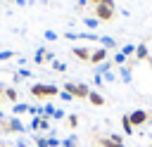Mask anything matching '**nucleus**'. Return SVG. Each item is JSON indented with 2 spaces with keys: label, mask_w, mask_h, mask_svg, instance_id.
Segmentation results:
<instances>
[{
  "label": "nucleus",
  "mask_w": 152,
  "mask_h": 147,
  "mask_svg": "<svg viewBox=\"0 0 152 147\" xmlns=\"http://www.w3.org/2000/svg\"><path fill=\"white\" fill-rule=\"evenodd\" d=\"M62 88H57L55 83H31L28 92L36 97V100H45V97H57Z\"/></svg>",
  "instance_id": "obj_1"
},
{
  "label": "nucleus",
  "mask_w": 152,
  "mask_h": 147,
  "mask_svg": "<svg viewBox=\"0 0 152 147\" xmlns=\"http://www.w3.org/2000/svg\"><path fill=\"white\" fill-rule=\"evenodd\" d=\"M93 17L95 19H100V21H112L114 17H116V7L114 5H104V2H100V5H95L93 7Z\"/></svg>",
  "instance_id": "obj_2"
},
{
  "label": "nucleus",
  "mask_w": 152,
  "mask_h": 147,
  "mask_svg": "<svg viewBox=\"0 0 152 147\" xmlns=\"http://www.w3.org/2000/svg\"><path fill=\"white\" fill-rule=\"evenodd\" d=\"M128 119H131L133 128H142V126H147L152 121V114L147 109H133V111H128Z\"/></svg>",
  "instance_id": "obj_3"
},
{
  "label": "nucleus",
  "mask_w": 152,
  "mask_h": 147,
  "mask_svg": "<svg viewBox=\"0 0 152 147\" xmlns=\"http://www.w3.org/2000/svg\"><path fill=\"white\" fill-rule=\"evenodd\" d=\"M50 128H52V123H50L48 116H33L31 123H28V130L31 133H48Z\"/></svg>",
  "instance_id": "obj_4"
},
{
  "label": "nucleus",
  "mask_w": 152,
  "mask_h": 147,
  "mask_svg": "<svg viewBox=\"0 0 152 147\" xmlns=\"http://www.w3.org/2000/svg\"><path fill=\"white\" fill-rule=\"evenodd\" d=\"M97 145H100V147H126L121 133H112V135H107V138H97Z\"/></svg>",
  "instance_id": "obj_5"
},
{
  "label": "nucleus",
  "mask_w": 152,
  "mask_h": 147,
  "mask_svg": "<svg viewBox=\"0 0 152 147\" xmlns=\"http://www.w3.org/2000/svg\"><path fill=\"white\" fill-rule=\"evenodd\" d=\"M109 59V50L107 47H95L93 52H90V64H102V62H107Z\"/></svg>",
  "instance_id": "obj_6"
},
{
  "label": "nucleus",
  "mask_w": 152,
  "mask_h": 147,
  "mask_svg": "<svg viewBox=\"0 0 152 147\" xmlns=\"http://www.w3.org/2000/svg\"><path fill=\"white\" fill-rule=\"evenodd\" d=\"M90 47L88 45H76V47H71V55L76 57V59H81V62H90Z\"/></svg>",
  "instance_id": "obj_7"
},
{
  "label": "nucleus",
  "mask_w": 152,
  "mask_h": 147,
  "mask_svg": "<svg viewBox=\"0 0 152 147\" xmlns=\"http://www.w3.org/2000/svg\"><path fill=\"white\" fill-rule=\"evenodd\" d=\"M133 64H135V59H128L124 66H119V78H121L124 83H131V78H133V76H131V69H133Z\"/></svg>",
  "instance_id": "obj_8"
},
{
  "label": "nucleus",
  "mask_w": 152,
  "mask_h": 147,
  "mask_svg": "<svg viewBox=\"0 0 152 147\" xmlns=\"http://www.w3.org/2000/svg\"><path fill=\"white\" fill-rule=\"evenodd\" d=\"M133 59H135V62H145V59H150L147 43H138V45H135V55H133Z\"/></svg>",
  "instance_id": "obj_9"
},
{
  "label": "nucleus",
  "mask_w": 152,
  "mask_h": 147,
  "mask_svg": "<svg viewBox=\"0 0 152 147\" xmlns=\"http://www.w3.org/2000/svg\"><path fill=\"white\" fill-rule=\"evenodd\" d=\"M2 97H5L7 102H12V104H17V102H19V92H17V88H14V85H5Z\"/></svg>",
  "instance_id": "obj_10"
},
{
  "label": "nucleus",
  "mask_w": 152,
  "mask_h": 147,
  "mask_svg": "<svg viewBox=\"0 0 152 147\" xmlns=\"http://www.w3.org/2000/svg\"><path fill=\"white\" fill-rule=\"evenodd\" d=\"M90 85L88 83H76V100H88V95H90Z\"/></svg>",
  "instance_id": "obj_11"
},
{
  "label": "nucleus",
  "mask_w": 152,
  "mask_h": 147,
  "mask_svg": "<svg viewBox=\"0 0 152 147\" xmlns=\"http://www.w3.org/2000/svg\"><path fill=\"white\" fill-rule=\"evenodd\" d=\"M88 102H90L93 107H102V104H104V95H102L100 90H90V95H88Z\"/></svg>",
  "instance_id": "obj_12"
},
{
  "label": "nucleus",
  "mask_w": 152,
  "mask_h": 147,
  "mask_svg": "<svg viewBox=\"0 0 152 147\" xmlns=\"http://www.w3.org/2000/svg\"><path fill=\"white\" fill-rule=\"evenodd\" d=\"M76 40H88V43H100V36H97V33H93V31H83V33H78V31H76Z\"/></svg>",
  "instance_id": "obj_13"
},
{
  "label": "nucleus",
  "mask_w": 152,
  "mask_h": 147,
  "mask_svg": "<svg viewBox=\"0 0 152 147\" xmlns=\"http://www.w3.org/2000/svg\"><path fill=\"white\" fill-rule=\"evenodd\" d=\"M100 45L107 47V50H116V40L112 36H100Z\"/></svg>",
  "instance_id": "obj_14"
},
{
  "label": "nucleus",
  "mask_w": 152,
  "mask_h": 147,
  "mask_svg": "<svg viewBox=\"0 0 152 147\" xmlns=\"http://www.w3.org/2000/svg\"><path fill=\"white\" fill-rule=\"evenodd\" d=\"M112 66H114V62H112V59H107V62H102V64H97V66H95V74H97V76H102V74L112 71Z\"/></svg>",
  "instance_id": "obj_15"
},
{
  "label": "nucleus",
  "mask_w": 152,
  "mask_h": 147,
  "mask_svg": "<svg viewBox=\"0 0 152 147\" xmlns=\"http://www.w3.org/2000/svg\"><path fill=\"white\" fill-rule=\"evenodd\" d=\"M26 111H28V104H26V102H17V104H12V116L26 114Z\"/></svg>",
  "instance_id": "obj_16"
},
{
  "label": "nucleus",
  "mask_w": 152,
  "mask_h": 147,
  "mask_svg": "<svg viewBox=\"0 0 152 147\" xmlns=\"http://www.w3.org/2000/svg\"><path fill=\"white\" fill-rule=\"evenodd\" d=\"M121 128H124V133H126V135H133V123H131L128 114H124V116H121Z\"/></svg>",
  "instance_id": "obj_17"
},
{
  "label": "nucleus",
  "mask_w": 152,
  "mask_h": 147,
  "mask_svg": "<svg viewBox=\"0 0 152 147\" xmlns=\"http://www.w3.org/2000/svg\"><path fill=\"white\" fill-rule=\"evenodd\" d=\"M83 24H86L88 31H95V28L100 26V19H95V17H83Z\"/></svg>",
  "instance_id": "obj_18"
},
{
  "label": "nucleus",
  "mask_w": 152,
  "mask_h": 147,
  "mask_svg": "<svg viewBox=\"0 0 152 147\" xmlns=\"http://www.w3.org/2000/svg\"><path fill=\"white\" fill-rule=\"evenodd\" d=\"M45 55H48V50L45 47H38L36 55H33V64H45Z\"/></svg>",
  "instance_id": "obj_19"
},
{
  "label": "nucleus",
  "mask_w": 152,
  "mask_h": 147,
  "mask_svg": "<svg viewBox=\"0 0 152 147\" xmlns=\"http://www.w3.org/2000/svg\"><path fill=\"white\" fill-rule=\"evenodd\" d=\"M31 76H33V74H31L28 69H24V66H21V69H17V71H14V83H19L21 78H31Z\"/></svg>",
  "instance_id": "obj_20"
},
{
  "label": "nucleus",
  "mask_w": 152,
  "mask_h": 147,
  "mask_svg": "<svg viewBox=\"0 0 152 147\" xmlns=\"http://www.w3.org/2000/svg\"><path fill=\"white\" fill-rule=\"evenodd\" d=\"M78 123H81L78 114H66V126H69L71 130H76V128H78Z\"/></svg>",
  "instance_id": "obj_21"
},
{
  "label": "nucleus",
  "mask_w": 152,
  "mask_h": 147,
  "mask_svg": "<svg viewBox=\"0 0 152 147\" xmlns=\"http://www.w3.org/2000/svg\"><path fill=\"white\" fill-rule=\"evenodd\" d=\"M62 147H81V145H78V138L71 133V135H66V138L62 140Z\"/></svg>",
  "instance_id": "obj_22"
},
{
  "label": "nucleus",
  "mask_w": 152,
  "mask_h": 147,
  "mask_svg": "<svg viewBox=\"0 0 152 147\" xmlns=\"http://www.w3.org/2000/svg\"><path fill=\"white\" fill-rule=\"evenodd\" d=\"M112 62H114L116 66H124V64L128 62V57H126V55H124V52L119 50V52H114V57H112Z\"/></svg>",
  "instance_id": "obj_23"
},
{
  "label": "nucleus",
  "mask_w": 152,
  "mask_h": 147,
  "mask_svg": "<svg viewBox=\"0 0 152 147\" xmlns=\"http://www.w3.org/2000/svg\"><path fill=\"white\" fill-rule=\"evenodd\" d=\"M28 114L31 116H43L45 111H43V104H28Z\"/></svg>",
  "instance_id": "obj_24"
},
{
  "label": "nucleus",
  "mask_w": 152,
  "mask_h": 147,
  "mask_svg": "<svg viewBox=\"0 0 152 147\" xmlns=\"http://www.w3.org/2000/svg\"><path fill=\"white\" fill-rule=\"evenodd\" d=\"M28 145H31V138H28V135H17L14 147H28Z\"/></svg>",
  "instance_id": "obj_25"
},
{
  "label": "nucleus",
  "mask_w": 152,
  "mask_h": 147,
  "mask_svg": "<svg viewBox=\"0 0 152 147\" xmlns=\"http://www.w3.org/2000/svg\"><path fill=\"white\" fill-rule=\"evenodd\" d=\"M62 90H66V92H71V95L76 97V81H64V85H62Z\"/></svg>",
  "instance_id": "obj_26"
},
{
  "label": "nucleus",
  "mask_w": 152,
  "mask_h": 147,
  "mask_svg": "<svg viewBox=\"0 0 152 147\" xmlns=\"http://www.w3.org/2000/svg\"><path fill=\"white\" fill-rule=\"evenodd\" d=\"M12 57H17L14 50H0V62H10Z\"/></svg>",
  "instance_id": "obj_27"
},
{
  "label": "nucleus",
  "mask_w": 152,
  "mask_h": 147,
  "mask_svg": "<svg viewBox=\"0 0 152 147\" xmlns=\"http://www.w3.org/2000/svg\"><path fill=\"white\" fill-rule=\"evenodd\" d=\"M43 38H45V40H48V43H55V40H57V38H59V36H57V31H52V28H48V31H45V33H43Z\"/></svg>",
  "instance_id": "obj_28"
},
{
  "label": "nucleus",
  "mask_w": 152,
  "mask_h": 147,
  "mask_svg": "<svg viewBox=\"0 0 152 147\" xmlns=\"http://www.w3.org/2000/svg\"><path fill=\"white\" fill-rule=\"evenodd\" d=\"M121 52H124L126 57H133V55H135V45H133V43H126V45L121 47Z\"/></svg>",
  "instance_id": "obj_29"
},
{
  "label": "nucleus",
  "mask_w": 152,
  "mask_h": 147,
  "mask_svg": "<svg viewBox=\"0 0 152 147\" xmlns=\"http://www.w3.org/2000/svg\"><path fill=\"white\" fill-rule=\"evenodd\" d=\"M57 97H59L62 102H74V100H76V97H74L71 92H66V90H59V95H57Z\"/></svg>",
  "instance_id": "obj_30"
},
{
  "label": "nucleus",
  "mask_w": 152,
  "mask_h": 147,
  "mask_svg": "<svg viewBox=\"0 0 152 147\" xmlns=\"http://www.w3.org/2000/svg\"><path fill=\"white\" fill-rule=\"evenodd\" d=\"M62 119H66V111H64V109H59V107H55V114H52V121H62Z\"/></svg>",
  "instance_id": "obj_31"
},
{
  "label": "nucleus",
  "mask_w": 152,
  "mask_h": 147,
  "mask_svg": "<svg viewBox=\"0 0 152 147\" xmlns=\"http://www.w3.org/2000/svg\"><path fill=\"white\" fill-rule=\"evenodd\" d=\"M48 138V147H62V140L55 138V135H45Z\"/></svg>",
  "instance_id": "obj_32"
},
{
  "label": "nucleus",
  "mask_w": 152,
  "mask_h": 147,
  "mask_svg": "<svg viewBox=\"0 0 152 147\" xmlns=\"http://www.w3.org/2000/svg\"><path fill=\"white\" fill-rule=\"evenodd\" d=\"M52 69L62 74V71H66V64H64V62H57V59H55V62H52Z\"/></svg>",
  "instance_id": "obj_33"
},
{
  "label": "nucleus",
  "mask_w": 152,
  "mask_h": 147,
  "mask_svg": "<svg viewBox=\"0 0 152 147\" xmlns=\"http://www.w3.org/2000/svg\"><path fill=\"white\" fill-rule=\"evenodd\" d=\"M102 78H104L107 83H112V81H116V74H114V71H107V74H102Z\"/></svg>",
  "instance_id": "obj_34"
},
{
  "label": "nucleus",
  "mask_w": 152,
  "mask_h": 147,
  "mask_svg": "<svg viewBox=\"0 0 152 147\" xmlns=\"http://www.w3.org/2000/svg\"><path fill=\"white\" fill-rule=\"evenodd\" d=\"M93 83H95V88H102V85H104V78L95 74V78H93Z\"/></svg>",
  "instance_id": "obj_35"
},
{
  "label": "nucleus",
  "mask_w": 152,
  "mask_h": 147,
  "mask_svg": "<svg viewBox=\"0 0 152 147\" xmlns=\"http://www.w3.org/2000/svg\"><path fill=\"white\" fill-rule=\"evenodd\" d=\"M64 38H66V40H76V31H66Z\"/></svg>",
  "instance_id": "obj_36"
},
{
  "label": "nucleus",
  "mask_w": 152,
  "mask_h": 147,
  "mask_svg": "<svg viewBox=\"0 0 152 147\" xmlns=\"http://www.w3.org/2000/svg\"><path fill=\"white\" fill-rule=\"evenodd\" d=\"M86 5H88V0H78V2H76V9H83Z\"/></svg>",
  "instance_id": "obj_37"
},
{
  "label": "nucleus",
  "mask_w": 152,
  "mask_h": 147,
  "mask_svg": "<svg viewBox=\"0 0 152 147\" xmlns=\"http://www.w3.org/2000/svg\"><path fill=\"white\" fill-rule=\"evenodd\" d=\"M14 2H17V5H19V7H26V5H28V2H26V0H14Z\"/></svg>",
  "instance_id": "obj_38"
},
{
  "label": "nucleus",
  "mask_w": 152,
  "mask_h": 147,
  "mask_svg": "<svg viewBox=\"0 0 152 147\" xmlns=\"http://www.w3.org/2000/svg\"><path fill=\"white\" fill-rule=\"evenodd\" d=\"M2 90H5V85H2V83H0V102H2V100H5V97H2Z\"/></svg>",
  "instance_id": "obj_39"
},
{
  "label": "nucleus",
  "mask_w": 152,
  "mask_h": 147,
  "mask_svg": "<svg viewBox=\"0 0 152 147\" xmlns=\"http://www.w3.org/2000/svg\"><path fill=\"white\" fill-rule=\"evenodd\" d=\"M88 2H90V5H93V7H95V5H100V2H102V0H88Z\"/></svg>",
  "instance_id": "obj_40"
},
{
  "label": "nucleus",
  "mask_w": 152,
  "mask_h": 147,
  "mask_svg": "<svg viewBox=\"0 0 152 147\" xmlns=\"http://www.w3.org/2000/svg\"><path fill=\"white\" fill-rule=\"evenodd\" d=\"M147 64H150V69H152V57H150V59H147Z\"/></svg>",
  "instance_id": "obj_41"
},
{
  "label": "nucleus",
  "mask_w": 152,
  "mask_h": 147,
  "mask_svg": "<svg viewBox=\"0 0 152 147\" xmlns=\"http://www.w3.org/2000/svg\"><path fill=\"white\" fill-rule=\"evenodd\" d=\"M5 147H14V145H5Z\"/></svg>",
  "instance_id": "obj_42"
},
{
  "label": "nucleus",
  "mask_w": 152,
  "mask_h": 147,
  "mask_svg": "<svg viewBox=\"0 0 152 147\" xmlns=\"http://www.w3.org/2000/svg\"><path fill=\"white\" fill-rule=\"evenodd\" d=\"M0 147H5V145H0Z\"/></svg>",
  "instance_id": "obj_43"
},
{
  "label": "nucleus",
  "mask_w": 152,
  "mask_h": 147,
  "mask_svg": "<svg viewBox=\"0 0 152 147\" xmlns=\"http://www.w3.org/2000/svg\"><path fill=\"white\" fill-rule=\"evenodd\" d=\"M150 145H152V140H150Z\"/></svg>",
  "instance_id": "obj_44"
}]
</instances>
